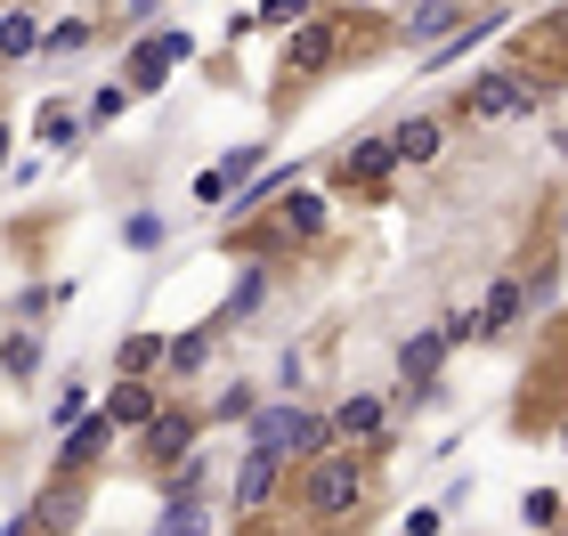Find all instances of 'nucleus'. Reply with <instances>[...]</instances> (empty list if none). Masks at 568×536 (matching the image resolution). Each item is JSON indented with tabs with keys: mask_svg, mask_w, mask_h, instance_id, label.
<instances>
[{
	"mask_svg": "<svg viewBox=\"0 0 568 536\" xmlns=\"http://www.w3.org/2000/svg\"><path fill=\"white\" fill-rule=\"evenodd\" d=\"M382 423H390V406L357 391V398H342V415H333V439H374Z\"/></svg>",
	"mask_w": 568,
	"mask_h": 536,
	"instance_id": "nucleus-14",
	"label": "nucleus"
},
{
	"mask_svg": "<svg viewBox=\"0 0 568 536\" xmlns=\"http://www.w3.org/2000/svg\"><path fill=\"white\" fill-rule=\"evenodd\" d=\"M203 357H212V325H203V334H187V342H163V366H171V374H195Z\"/></svg>",
	"mask_w": 568,
	"mask_h": 536,
	"instance_id": "nucleus-19",
	"label": "nucleus"
},
{
	"mask_svg": "<svg viewBox=\"0 0 568 536\" xmlns=\"http://www.w3.org/2000/svg\"><path fill=\"white\" fill-rule=\"evenodd\" d=\"M406 33H415V41H438V33H455V0H423V9L406 17Z\"/></svg>",
	"mask_w": 568,
	"mask_h": 536,
	"instance_id": "nucleus-18",
	"label": "nucleus"
},
{
	"mask_svg": "<svg viewBox=\"0 0 568 536\" xmlns=\"http://www.w3.org/2000/svg\"><path fill=\"white\" fill-rule=\"evenodd\" d=\"M122 107H131V90H122V82H106V90L90 98V114H82V122H114Z\"/></svg>",
	"mask_w": 568,
	"mask_h": 536,
	"instance_id": "nucleus-25",
	"label": "nucleus"
},
{
	"mask_svg": "<svg viewBox=\"0 0 568 536\" xmlns=\"http://www.w3.org/2000/svg\"><path fill=\"white\" fill-rule=\"evenodd\" d=\"M139 447L154 455V464H179V455H195V415H163V406H154V415L139 423Z\"/></svg>",
	"mask_w": 568,
	"mask_h": 536,
	"instance_id": "nucleus-9",
	"label": "nucleus"
},
{
	"mask_svg": "<svg viewBox=\"0 0 568 536\" xmlns=\"http://www.w3.org/2000/svg\"><path fill=\"white\" fill-rule=\"evenodd\" d=\"M276 488H284V455L252 439V447H244V464H236V513H261Z\"/></svg>",
	"mask_w": 568,
	"mask_h": 536,
	"instance_id": "nucleus-6",
	"label": "nucleus"
},
{
	"mask_svg": "<svg viewBox=\"0 0 568 536\" xmlns=\"http://www.w3.org/2000/svg\"><path fill=\"white\" fill-rule=\"evenodd\" d=\"M284 504H293L301 520H349L357 504H366V455L357 447H317V455H301L293 479H284Z\"/></svg>",
	"mask_w": 568,
	"mask_h": 536,
	"instance_id": "nucleus-1",
	"label": "nucleus"
},
{
	"mask_svg": "<svg viewBox=\"0 0 568 536\" xmlns=\"http://www.w3.org/2000/svg\"><path fill=\"white\" fill-rule=\"evenodd\" d=\"M0 374H17V382H24V374H41V334H17L9 350H0Z\"/></svg>",
	"mask_w": 568,
	"mask_h": 536,
	"instance_id": "nucleus-20",
	"label": "nucleus"
},
{
	"mask_svg": "<svg viewBox=\"0 0 568 536\" xmlns=\"http://www.w3.org/2000/svg\"><path fill=\"white\" fill-rule=\"evenodd\" d=\"M179 58H195V41L179 33V24H171V33H146V41L131 49V82H122V90H163Z\"/></svg>",
	"mask_w": 568,
	"mask_h": 536,
	"instance_id": "nucleus-5",
	"label": "nucleus"
},
{
	"mask_svg": "<svg viewBox=\"0 0 568 536\" xmlns=\"http://www.w3.org/2000/svg\"><path fill=\"white\" fill-rule=\"evenodd\" d=\"M73 520H82V472H58V479H49V496L17 528H73Z\"/></svg>",
	"mask_w": 568,
	"mask_h": 536,
	"instance_id": "nucleus-10",
	"label": "nucleus"
},
{
	"mask_svg": "<svg viewBox=\"0 0 568 536\" xmlns=\"http://www.w3.org/2000/svg\"><path fill=\"white\" fill-rule=\"evenodd\" d=\"M220 415L227 423H252V391H220Z\"/></svg>",
	"mask_w": 568,
	"mask_h": 536,
	"instance_id": "nucleus-29",
	"label": "nucleus"
},
{
	"mask_svg": "<svg viewBox=\"0 0 568 536\" xmlns=\"http://www.w3.org/2000/svg\"><path fill=\"white\" fill-rule=\"evenodd\" d=\"M114 447V415H73V439L58 447V472H98V455Z\"/></svg>",
	"mask_w": 568,
	"mask_h": 536,
	"instance_id": "nucleus-8",
	"label": "nucleus"
},
{
	"mask_svg": "<svg viewBox=\"0 0 568 536\" xmlns=\"http://www.w3.org/2000/svg\"><path fill=\"white\" fill-rule=\"evenodd\" d=\"M317 227H325V203L317 195H293V203H284V220H276V236L301 244V236H317Z\"/></svg>",
	"mask_w": 568,
	"mask_h": 536,
	"instance_id": "nucleus-17",
	"label": "nucleus"
},
{
	"mask_svg": "<svg viewBox=\"0 0 568 536\" xmlns=\"http://www.w3.org/2000/svg\"><path fill=\"white\" fill-rule=\"evenodd\" d=\"M195 195H203V203H227V195H236V188H227V171L212 163V171H203V179H195Z\"/></svg>",
	"mask_w": 568,
	"mask_h": 536,
	"instance_id": "nucleus-28",
	"label": "nucleus"
},
{
	"mask_svg": "<svg viewBox=\"0 0 568 536\" xmlns=\"http://www.w3.org/2000/svg\"><path fill=\"white\" fill-rule=\"evenodd\" d=\"M41 139L49 146H73V139H82V114H73V107H41Z\"/></svg>",
	"mask_w": 568,
	"mask_h": 536,
	"instance_id": "nucleus-22",
	"label": "nucleus"
},
{
	"mask_svg": "<svg viewBox=\"0 0 568 536\" xmlns=\"http://www.w3.org/2000/svg\"><path fill=\"white\" fill-rule=\"evenodd\" d=\"M252 439L276 447L284 464H301V455L333 447V415H301V406H276V415H261V406H252Z\"/></svg>",
	"mask_w": 568,
	"mask_h": 536,
	"instance_id": "nucleus-3",
	"label": "nucleus"
},
{
	"mask_svg": "<svg viewBox=\"0 0 568 536\" xmlns=\"http://www.w3.org/2000/svg\"><path fill=\"white\" fill-rule=\"evenodd\" d=\"M520 301H528V285H520V276H504V285L479 301V334H511V325H520Z\"/></svg>",
	"mask_w": 568,
	"mask_h": 536,
	"instance_id": "nucleus-13",
	"label": "nucleus"
},
{
	"mask_svg": "<svg viewBox=\"0 0 568 536\" xmlns=\"http://www.w3.org/2000/svg\"><path fill=\"white\" fill-rule=\"evenodd\" d=\"M560 513H568V504H560L552 488H536V496L520 504V520H528V528H560Z\"/></svg>",
	"mask_w": 568,
	"mask_h": 536,
	"instance_id": "nucleus-23",
	"label": "nucleus"
},
{
	"mask_svg": "<svg viewBox=\"0 0 568 536\" xmlns=\"http://www.w3.org/2000/svg\"><path fill=\"white\" fill-rule=\"evenodd\" d=\"M545 107V82H536L528 65H496V73H479L471 90H463V114L471 122H511V114H536Z\"/></svg>",
	"mask_w": 568,
	"mask_h": 536,
	"instance_id": "nucleus-2",
	"label": "nucleus"
},
{
	"mask_svg": "<svg viewBox=\"0 0 568 536\" xmlns=\"http://www.w3.org/2000/svg\"><path fill=\"white\" fill-rule=\"evenodd\" d=\"M163 366V334H131L122 342V374H154Z\"/></svg>",
	"mask_w": 568,
	"mask_h": 536,
	"instance_id": "nucleus-21",
	"label": "nucleus"
},
{
	"mask_svg": "<svg viewBox=\"0 0 568 536\" xmlns=\"http://www.w3.org/2000/svg\"><path fill=\"white\" fill-rule=\"evenodd\" d=\"M106 415H114V431H139V423L154 415V382L122 374V382H114V398H106Z\"/></svg>",
	"mask_w": 568,
	"mask_h": 536,
	"instance_id": "nucleus-12",
	"label": "nucleus"
},
{
	"mask_svg": "<svg viewBox=\"0 0 568 536\" xmlns=\"http://www.w3.org/2000/svg\"><path fill=\"white\" fill-rule=\"evenodd\" d=\"M342 49H349V24L342 17H317V24H301V33H293V65L301 73H325V65H342Z\"/></svg>",
	"mask_w": 568,
	"mask_h": 536,
	"instance_id": "nucleus-7",
	"label": "nucleus"
},
{
	"mask_svg": "<svg viewBox=\"0 0 568 536\" xmlns=\"http://www.w3.org/2000/svg\"><path fill=\"white\" fill-rule=\"evenodd\" d=\"M0 163H9V122H0Z\"/></svg>",
	"mask_w": 568,
	"mask_h": 536,
	"instance_id": "nucleus-31",
	"label": "nucleus"
},
{
	"mask_svg": "<svg viewBox=\"0 0 568 536\" xmlns=\"http://www.w3.org/2000/svg\"><path fill=\"white\" fill-rule=\"evenodd\" d=\"M261 293H268V276H261V269H252V276H244V285H236V301H227V317H244V310H261Z\"/></svg>",
	"mask_w": 568,
	"mask_h": 536,
	"instance_id": "nucleus-26",
	"label": "nucleus"
},
{
	"mask_svg": "<svg viewBox=\"0 0 568 536\" xmlns=\"http://www.w3.org/2000/svg\"><path fill=\"white\" fill-rule=\"evenodd\" d=\"M390 146H398V163H430L438 146H447V131H438L430 114H415V122H398V131H390Z\"/></svg>",
	"mask_w": 568,
	"mask_h": 536,
	"instance_id": "nucleus-15",
	"label": "nucleus"
},
{
	"mask_svg": "<svg viewBox=\"0 0 568 536\" xmlns=\"http://www.w3.org/2000/svg\"><path fill=\"white\" fill-rule=\"evenodd\" d=\"M398 171V146L390 139H357L349 155H342V171H333V188L342 195H382V179Z\"/></svg>",
	"mask_w": 568,
	"mask_h": 536,
	"instance_id": "nucleus-4",
	"label": "nucleus"
},
{
	"mask_svg": "<svg viewBox=\"0 0 568 536\" xmlns=\"http://www.w3.org/2000/svg\"><path fill=\"white\" fill-rule=\"evenodd\" d=\"M122 236H131V244H139V252H146V244H163V220H154V212H139V220H131V227H122Z\"/></svg>",
	"mask_w": 568,
	"mask_h": 536,
	"instance_id": "nucleus-27",
	"label": "nucleus"
},
{
	"mask_svg": "<svg viewBox=\"0 0 568 536\" xmlns=\"http://www.w3.org/2000/svg\"><path fill=\"white\" fill-rule=\"evenodd\" d=\"M293 17H308V0H268L261 9V24H293Z\"/></svg>",
	"mask_w": 568,
	"mask_h": 536,
	"instance_id": "nucleus-30",
	"label": "nucleus"
},
{
	"mask_svg": "<svg viewBox=\"0 0 568 536\" xmlns=\"http://www.w3.org/2000/svg\"><path fill=\"white\" fill-rule=\"evenodd\" d=\"M90 41V24H49L41 33V58H65V49H82Z\"/></svg>",
	"mask_w": 568,
	"mask_h": 536,
	"instance_id": "nucleus-24",
	"label": "nucleus"
},
{
	"mask_svg": "<svg viewBox=\"0 0 568 536\" xmlns=\"http://www.w3.org/2000/svg\"><path fill=\"white\" fill-rule=\"evenodd\" d=\"M33 49H41V17L9 9V17H0V58H33Z\"/></svg>",
	"mask_w": 568,
	"mask_h": 536,
	"instance_id": "nucleus-16",
	"label": "nucleus"
},
{
	"mask_svg": "<svg viewBox=\"0 0 568 536\" xmlns=\"http://www.w3.org/2000/svg\"><path fill=\"white\" fill-rule=\"evenodd\" d=\"M447 366V334H415L398 350V374H406V391H430V374Z\"/></svg>",
	"mask_w": 568,
	"mask_h": 536,
	"instance_id": "nucleus-11",
	"label": "nucleus"
}]
</instances>
